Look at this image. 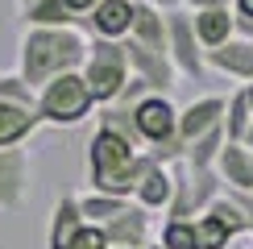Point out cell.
<instances>
[{
    "instance_id": "obj_10",
    "label": "cell",
    "mask_w": 253,
    "mask_h": 249,
    "mask_svg": "<svg viewBox=\"0 0 253 249\" xmlns=\"http://www.w3.org/2000/svg\"><path fill=\"white\" fill-rule=\"evenodd\" d=\"M104 241H108V249H150L154 245V212H145L133 200L129 212H121L117 220L104 224Z\"/></svg>"
},
{
    "instance_id": "obj_8",
    "label": "cell",
    "mask_w": 253,
    "mask_h": 249,
    "mask_svg": "<svg viewBox=\"0 0 253 249\" xmlns=\"http://www.w3.org/2000/svg\"><path fill=\"white\" fill-rule=\"evenodd\" d=\"M170 62H174L178 79H191V83L204 79V71H208V54L195 38V21L187 8L170 13Z\"/></svg>"
},
{
    "instance_id": "obj_14",
    "label": "cell",
    "mask_w": 253,
    "mask_h": 249,
    "mask_svg": "<svg viewBox=\"0 0 253 249\" xmlns=\"http://www.w3.org/2000/svg\"><path fill=\"white\" fill-rule=\"evenodd\" d=\"M133 200L141 204L145 212H170V204H174V170L166 162H158L154 170L141 179V187H137Z\"/></svg>"
},
{
    "instance_id": "obj_4",
    "label": "cell",
    "mask_w": 253,
    "mask_h": 249,
    "mask_svg": "<svg viewBox=\"0 0 253 249\" xmlns=\"http://www.w3.org/2000/svg\"><path fill=\"white\" fill-rule=\"evenodd\" d=\"M42 129L38 91L17 71L0 75V150H17Z\"/></svg>"
},
{
    "instance_id": "obj_15",
    "label": "cell",
    "mask_w": 253,
    "mask_h": 249,
    "mask_svg": "<svg viewBox=\"0 0 253 249\" xmlns=\"http://www.w3.org/2000/svg\"><path fill=\"white\" fill-rule=\"evenodd\" d=\"M191 21H195V38H199V46H204V54H208V50H220L224 42L237 38L233 8H216V13H191Z\"/></svg>"
},
{
    "instance_id": "obj_22",
    "label": "cell",
    "mask_w": 253,
    "mask_h": 249,
    "mask_svg": "<svg viewBox=\"0 0 253 249\" xmlns=\"http://www.w3.org/2000/svg\"><path fill=\"white\" fill-rule=\"evenodd\" d=\"M13 4H17V13H21V8H29V4H38V0H13Z\"/></svg>"
},
{
    "instance_id": "obj_2",
    "label": "cell",
    "mask_w": 253,
    "mask_h": 249,
    "mask_svg": "<svg viewBox=\"0 0 253 249\" xmlns=\"http://www.w3.org/2000/svg\"><path fill=\"white\" fill-rule=\"evenodd\" d=\"M87 29H21L17 42V75L42 91L50 79L83 71L87 62Z\"/></svg>"
},
{
    "instance_id": "obj_6",
    "label": "cell",
    "mask_w": 253,
    "mask_h": 249,
    "mask_svg": "<svg viewBox=\"0 0 253 249\" xmlns=\"http://www.w3.org/2000/svg\"><path fill=\"white\" fill-rule=\"evenodd\" d=\"M46 249H108L104 228L83 220L79 195H58V200H54V208H50Z\"/></svg>"
},
{
    "instance_id": "obj_17",
    "label": "cell",
    "mask_w": 253,
    "mask_h": 249,
    "mask_svg": "<svg viewBox=\"0 0 253 249\" xmlns=\"http://www.w3.org/2000/svg\"><path fill=\"white\" fill-rule=\"evenodd\" d=\"M129 204L133 200H121V195H104V191H83L79 195V208H83V220L87 224H108V220H117L121 212H129Z\"/></svg>"
},
{
    "instance_id": "obj_21",
    "label": "cell",
    "mask_w": 253,
    "mask_h": 249,
    "mask_svg": "<svg viewBox=\"0 0 253 249\" xmlns=\"http://www.w3.org/2000/svg\"><path fill=\"white\" fill-rule=\"evenodd\" d=\"M145 4H154V8H162V13H174L183 0H145Z\"/></svg>"
},
{
    "instance_id": "obj_19",
    "label": "cell",
    "mask_w": 253,
    "mask_h": 249,
    "mask_svg": "<svg viewBox=\"0 0 253 249\" xmlns=\"http://www.w3.org/2000/svg\"><path fill=\"white\" fill-rule=\"evenodd\" d=\"M187 13H216V8H233V0H183Z\"/></svg>"
},
{
    "instance_id": "obj_16",
    "label": "cell",
    "mask_w": 253,
    "mask_h": 249,
    "mask_svg": "<svg viewBox=\"0 0 253 249\" xmlns=\"http://www.w3.org/2000/svg\"><path fill=\"white\" fill-rule=\"evenodd\" d=\"M253 133V104H249V87H237L228 96V112H224V137L228 141H245L249 145Z\"/></svg>"
},
{
    "instance_id": "obj_9",
    "label": "cell",
    "mask_w": 253,
    "mask_h": 249,
    "mask_svg": "<svg viewBox=\"0 0 253 249\" xmlns=\"http://www.w3.org/2000/svg\"><path fill=\"white\" fill-rule=\"evenodd\" d=\"M224 112H228V96H199L187 108H178V150L187 154L208 133L224 129Z\"/></svg>"
},
{
    "instance_id": "obj_3",
    "label": "cell",
    "mask_w": 253,
    "mask_h": 249,
    "mask_svg": "<svg viewBox=\"0 0 253 249\" xmlns=\"http://www.w3.org/2000/svg\"><path fill=\"white\" fill-rule=\"evenodd\" d=\"M96 108H100V104H96V96H91L83 71L58 75V79H50L46 87L38 91L42 124H50V129H75V124H83Z\"/></svg>"
},
{
    "instance_id": "obj_20",
    "label": "cell",
    "mask_w": 253,
    "mask_h": 249,
    "mask_svg": "<svg viewBox=\"0 0 253 249\" xmlns=\"http://www.w3.org/2000/svg\"><path fill=\"white\" fill-rule=\"evenodd\" d=\"M233 13L245 17V21H253V0H233Z\"/></svg>"
},
{
    "instance_id": "obj_24",
    "label": "cell",
    "mask_w": 253,
    "mask_h": 249,
    "mask_svg": "<svg viewBox=\"0 0 253 249\" xmlns=\"http://www.w3.org/2000/svg\"><path fill=\"white\" fill-rule=\"evenodd\" d=\"M249 145H253V133H249Z\"/></svg>"
},
{
    "instance_id": "obj_12",
    "label": "cell",
    "mask_w": 253,
    "mask_h": 249,
    "mask_svg": "<svg viewBox=\"0 0 253 249\" xmlns=\"http://www.w3.org/2000/svg\"><path fill=\"white\" fill-rule=\"evenodd\" d=\"M208 71H216V75L237 79L241 87H249L253 83V42L249 38H233L220 50H208Z\"/></svg>"
},
{
    "instance_id": "obj_11",
    "label": "cell",
    "mask_w": 253,
    "mask_h": 249,
    "mask_svg": "<svg viewBox=\"0 0 253 249\" xmlns=\"http://www.w3.org/2000/svg\"><path fill=\"white\" fill-rule=\"evenodd\" d=\"M133 17H137V0H100L91 17L83 21V29H87V38L125 42L133 34Z\"/></svg>"
},
{
    "instance_id": "obj_23",
    "label": "cell",
    "mask_w": 253,
    "mask_h": 249,
    "mask_svg": "<svg viewBox=\"0 0 253 249\" xmlns=\"http://www.w3.org/2000/svg\"><path fill=\"white\" fill-rule=\"evenodd\" d=\"M249 104H253V83H249Z\"/></svg>"
},
{
    "instance_id": "obj_1",
    "label": "cell",
    "mask_w": 253,
    "mask_h": 249,
    "mask_svg": "<svg viewBox=\"0 0 253 249\" xmlns=\"http://www.w3.org/2000/svg\"><path fill=\"white\" fill-rule=\"evenodd\" d=\"M158 166V158L141 145H133L125 133L96 124L87 141V191H104V195H121L133 200L141 179Z\"/></svg>"
},
{
    "instance_id": "obj_25",
    "label": "cell",
    "mask_w": 253,
    "mask_h": 249,
    "mask_svg": "<svg viewBox=\"0 0 253 249\" xmlns=\"http://www.w3.org/2000/svg\"><path fill=\"white\" fill-rule=\"evenodd\" d=\"M150 249H162V245H150Z\"/></svg>"
},
{
    "instance_id": "obj_5",
    "label": "cell",
    "mask_w": 253,
    "mask_h": 249,
    "mask_svg": "<svg viewBox=\"0 0 253 249\" xmlns=\"http://www.w3.org/2000/svg\"><path fill=\"white\" fill-rule=\"evenodd\" d=\"M83 79H87V87H91V96H96L100 108L117 104L125 96V87L133 83V67H129V50H125V42L91 38L87 62H83Z\"/></svg>"
},
{
    "instance_id": "obj_13",
    "label": "cell",
    "mask_w": 253,
    "mask_h": 249,
    "mask_svg": "<svg viewBox=\"0 0 253 249\" xmlns=\"http://www.w3.org/2000/svg\"><path fill=\"white\" fill-rule=\"evenodd\" d=\"M216 170H220L224 191H253V145L224 141V150L216 158Z\"/></svg>"
},
{
    "instance_id": "obj_18",
    "label": "cell",
    "mask_w": 253,
    "mask_h": 249,
    "mask_svg": "<svg viewBox=\"0 0 253 249\" xmlns=\"http://www.w3.org/2000/svg\"><path fill=\"white\" fill-rule=\"evenodd\" d=\"M162 249H199L195 220H166L162 224Z\"/></svg>"
},
{
    "instance_id": "obj_7",
    "label": "cell",
    "mask_w": 253,
    "mask_h": 249,
    "mask_svg": "<svg viewBox=\"0 0 253 249\" xmlns=\"http://www.w3.org/2000/svg\"><path fill=\"white\" fill-rule=\"evenodd\" d=\"M29 191H34V154L25 145L0 150V212L4 216L21 212Z\"/></svg>"
}]
</instances>
